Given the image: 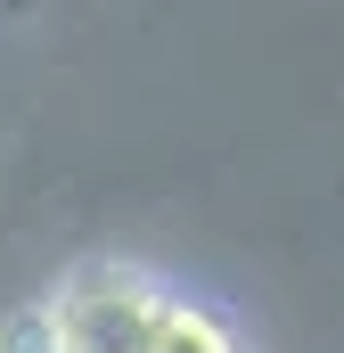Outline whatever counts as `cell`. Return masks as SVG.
I'll use <instances>...</instances> for the list:
<instances>
[{
  "label": "cell",
  "mask_w": 344,
  "mask_h": 353,
  "mask_svg": "<svg viewBox=\"0 0 344 353\" xmlns=\"http://www.w3.org/2000/svg\"><path fill=\"white\" fill-rule=\"evenodd\" d=\"M156 312H164L156 279H140V271H123V263H83L50 296L58 353H148Z\"/></svg>",
  "instance_id": "1"
},
{
  "label": "cell",
  "mask_w": 344,
  "mask_h": 353,
  "mask_svg": "<svg viewBox=\"0 0 344 353\" xmlns=\"http://www.w3.org/2000/svg\"><path fill=\"white\" fill-rule=\"evenodd\" d=\"M148 353H238V337H230L222 312L172 304V296H164V312H156V329H148Z\"/></svg>",
  "instance_id": "2"
},
{
  "label": "cell",
  "mask_w": 344,
  "mask_h": 353,
  "mask_svg": "<svg viewBox=\"0 0 344 353\" xmlns=\"http://www.w3.org/2000/svg\"><path fill=\"white\" fill-rule=\"evenodd\" d=\"M0 353H58V329H50V304H25L17 321H8V337Z\"/></svg>",
  "instance_id": "3"
}]
</instances>
